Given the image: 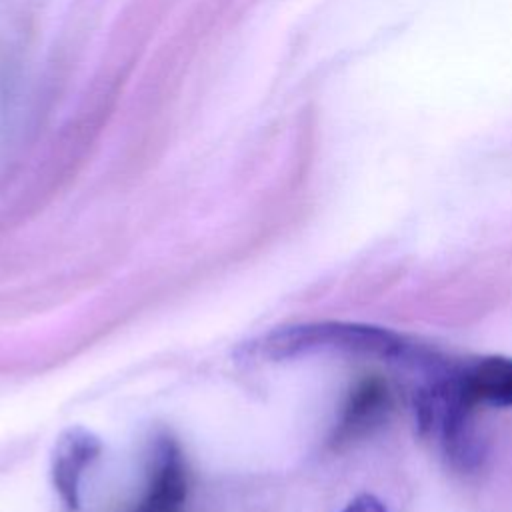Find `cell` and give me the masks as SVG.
<instances>
[{"mask_svg":"<svg viewBox=\"0 0 512 512\" xmlns=\"http://www.w3.org/2000/svg\"><path fill=\"white\" fill-rule=\"evenodd\" d=\"M314 352H344L374 358H404L408 344L402 334L362 322L320 320L276 328L244 346L248 358L288 360Z\"/></svg>","mask_w":512,"mask_h":512,"instance_id":"obj_1","label":"cell"},{"mask_svg":"<svg viewBox=\"0 0 512 512\" xmlns=\"http://www.w3.org/2000/svg\"><path fill=\"white\" fill-rule=\"evenodd\" d=\"M420 436L432 438L458 468L470 470L482 460L484 448L476 430V406L462 394L454 366L436 370L414 394Z\"/></svg>","mask_w":512,"mask_h":512,"instance_id":"obj_2","label":"cell"},{"mask_svg":"<svg viewBox=\"0 0 512 512\" xmlns=\"http://www.w3.org/2000/svg\"><path fill=\"white\" fill-rule=\"evenodd\" d=\"M392 408L390 384L380 374H364L350 386L342 402L330 444L344 448L370 436L388 420Z\"/></svg>","mask_w":512,"mask_h":512,"instance_id":"obj_3","label":"cell"},{"mask_svg":"<svg viewBox=\"0 0 512 512\" xmlns=\"http://www.w3.org/2000/svg\"><path fill=\"white\" fill-rule=\"evenodd\" d=\"M188 494V472L178 442L160 434L150 444L146 486L130 512H182Z\"/></svg>","mask_w":512,"mask_h":512,"instance_id":"obj_4","label":"cell"},{"mask_svg":"<svg viewBox=\"0 0 512 512\" xmlns=\"http://www.w3.org/2000/svg\"><path fill=\"white\" fill-rule=\"evenodd\" d=\"M102 442L88 428H66L54 442L50 456L52 486L66 510H76L80 504V484L84 472L100 456Z\"/></svg>","mask_w":512,"mask_h":512,"instance_id":"obj_5","label":"cell"},{"mask_svg":"<svg viewBox=\"0 0 512 512\" xmlns=\"http://www.w3.org/2000/svg\"><path fill=\"white\" fill-rule=\"evenodd\" d=\"M456 382L472 406H512V358L482 356L454 366Z\"/></svg>","mask_w":512,"mask_h":512,"instance_id":"obj_6","label":"cell"},{"mask_svg":"<svg viewBox=\"0 0 512 512\" xmlns=\"http://www.w3.org/2000/svg\"><path fill=\"white\" fill-rule=\"evenodd\" d=\"M342 512H386V506L372 494H360L350 500Z\"/></svg>","mask_w":512,"mask_h":512,"instance_id":"obj_7","label":"cell"}]
</instances>
